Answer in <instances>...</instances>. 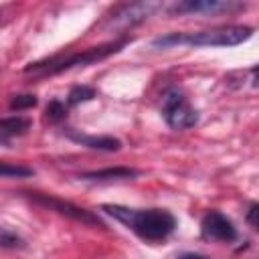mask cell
I'll return each instance as SVG.
<instances>
[{
	"label": "cell",
	"instance_id": "cell-1",
	"mask_svg": "<svg viewBox=\"0 0 259 259\" xmlns=\"http://www.w3.org/2000/svg\"><path fill=\"white\" fill-rule=\"evenodd\" d=\"M101 210L119 221L121 225H125L140 239L152 243L164 241L176 229L174 214L164 208H130L121 204H103Z\"/></svg>",
	"mask_w": 259,
	"mask_h": 259
},
{
	"label": "cell",
	"instance_id": "cell-2",
	"mask_svg": "<svg viewBox=\"0 0 259 259\" xmlns=\"http://www.w3.org/2000/svg\"><path fill=\"white\" fill-rule=\"evenodd\" d=\"M253 28L245 24H231L219 26L210 30L198 32H170L152 40L156 49H170V47H235L251 38Z\"/></svg>",
	"mask_w": 259,
	"mask_h": 259
},
{
	"label": "cell",
	"instance_id": "cell-3",
	"mask_svg": "<svg viewBox=\"0 0 259 259\" xmlns=\"http://www.w3.org/2000/svg\"><path fill=\"white\" fill-rule=\"evenodd\" d=\"M127 42H130V38L123 36V38H117V40L103 42L99 47H89V49H85L81 53H75V55H69V57H51V59H45V61H36V63L26 65L24 73L26 75H38V77H49V75L69 71L73 67L93 65L97 61H103V59L119 53Z\"/></svg>",
	"mask_w": 259,
	"mask_h": 259
},
{
	"label": "cell",
	"instance_id": "cell-4",
	"mask_svg": "<svg viewBox=\"0 0 259 259\" xmlns=\"http://www.w3.org/2000/svg\"><path fill=\"white\" fill-rule=\"evenodd\" d=\"M24 196H26L30 202H34V204H38V206H42V208H49V210H53V212H57V214H61V217H67V219L77 221V223L87 225V227L105 229L103 221H101L97 214H93L91 210H87V208H83V206H77V204H73V202H69V200H63V198H57V196L45 194V192H24Z\"/></svg>",
	"mask_w": 259,
	"mask_h": 259
},
{
	"label": "cell",
	"instance_id": "cell-5",
	"mask_svg": "<svg viewBox=\"0 0 259 259\" xmlns=\"http://www.w3.org/2000/svg\"><path fill=\"white\" fill-rule=\"evenodd\" d=\"M162 113L172 130H188L196 125L198 113L178 89H168L162 99Z\"/></svg>",
	"mask_w": 259,
	"mask_h": 259
},
{
	"label": "cell",
	"instance_id": "cell-6",
	"mask_svg": "<svg viewBox=\"0 0 259 259\" xmlns=\"http://www.w3.org/2000/svg\"><path fill=\"white\" fill-rule=\"evenodd\" d=\"M160 8L158 2H132V4H119L109 14L107 26L113 30H127L140 22H144L148 16H152Z\"/></svg>",
	"mask_w": 259,
	"mask_h": 259
},
{
	"label": "cell",
	"instance_id": "cell-7",
	"mask_svg": "<svg viewBox=\"0 0 259 259\" xmlns=\"http://www.w3.org/2000/svg\"><path fill=\"white\" fill-rule=\"evenodd\" d=\"M245 8L241 2L233 0H184L170 8V14H221V12H235Z\"/></svg>",
	"mask_w": 259,
	"mask_h": 259
},
{
	"label": "cell",
	"instance_id": "cell-8",
	"mask_svg": "<svg viewBox=\"0 0 259 259\" xmlns=\"http://www.w3.org/2000/svg\"><path fill=\"white\" fill-rule=\"evenodd\" d=\"M200 233L204 239L210 241H223V243H231L237 239V229L231 223V219H227L223 212L219 210H210L202 217L200 221Z\"/></svg>",
	"mask_w": 259,
	"mask_h": 259
},
{
	"label": "cell",
	"instance_id": "cell-9",
	"mask_svg": "<svg viewBox=\"0 0 259 259\" xmlns=\"http://www.w3.org/2000/svg\"><path fill=\"white\" fill-rule=\"evenodd\" d=\"M140 172L136 168H127V166H113V168H101V170H91V172H83L79 174L81 180L85 182H113V180H132L138 178Z\"/></svg>",
	"mask_w": 259,
	"mask_h": 259
},
{
	"label": "cell",
	"instance_id": "cell-10",
	"mask_svg": "<svg viewBox=\"0 0 259 259\" xmlns=\"http://www.w3.org/2000/svg\"><path fill=\"white\" fill-rule=\"evenodd\" d=\"M67 136L73 142H77L89 150H97V152H117L121 148V142L111 136H87V134H77V132H69Z\"/></svg>",
	"mask_w": 259,
	"mask_h": 259
},
{
	"label": "cell",
	"instance_id": "cell-11",
	"mask_svg": "<svg viewBox=\"0 0 259 259\" xmlns=\"http://www.w3.org/2000/svg\"><path fill=\"white\" fill-rule=\"evenodd\" d=\"M30 127V119L24 115H12L0 119V140H10L16 136L26 134Z\"/></svg>",
	"mask_w": 259,
	"mask_h": 259
},
{
	"label": "cell",
	"instance_id": "cell-12",
	"mask_svg": "<svg viewBox=\"0 0 259 259\" xmlns=\"http://www.w3.org/2000/svg\"><path fill=\"white\" fill-rule=\"evenodd\" d=\"M34 170L22 164H12V162H0V178H28L32 176Z\"/></svg>",
	"mask_w": 259,
	"mask_h": 259
},
{
	"label": "cell",
	"instance_id": "cell-13",
	"mask_svg": "<svg viewBox=\"0 0 259 259\" xmlns=\"http://www.w3.org/2000/svg\"><path fill=\"white\" fill-rule=\"evenodd\" d=\"M95 97V89L89 85H75L67 95V105H79L85 101H91Z\"/></svg>",
	"mask_w": 259,
	"mask_h": 259
},
{
	"label": "cell",
	"instance_id": "cell-14",
	"mask_svg": "<svg viewBox=\"0 0 259 259\" xmlns=\"http://www.w3.org/2000/svg\"><path fill=\"white\" fill-rule=\"evenodd\" d=\"M0 247L2 249H20V247H24V241L16 233L8 231L6 227H0Z\"/></svg>",
	"mask_w": 259,
	"mask_h": 259
},
{
	"label": "cell",
	"instance_id": "cell-15",
	"mask_svg": "<svg viewBox=\"0 0 259 259\" xmlns=\"http://www.w3.org/2000/svg\"><path fill=\"white\" fill-rule=\"evenodd\" d=\"M47 119L49 121H61V119H65V115H67V105L63 103V101H59V99H53L49 105H47Z\"/></svg>",
	"mask_w": 259,
	"mask_h": 259
},
{
	"label": "cell",
	"instance_id": "cell-16",
	"mask_svg": "<svg viewBox=\"0 0 259 259\" xmlns=\"http://www.w3.org/2000/svg\"><path fill=\"white\" fill-rule=\"evenodd\" d=\"M36 105V97L34 95H14L12 101H10V109H16V111H22V109H30Z\"/></svg>",
	"mask_w": 259,
	"mask_h": 259
},
{
	"label": "cell",
	"instance_id": "cell-17",
	"mask_svg": "<svg viewBox=\"0 0 259 259\" xmlns=\"http://www.w3.org/2000/svg\"><path fill=\"white\" fill-rule=\"evenodd\" d=\"M257 212H259V204L253 202L249 206V210H247V223H249L251 229H257Z\"/></svg>",
	"mask_w": 259,
	"mask_h": 259
},
{
	"label": "cell",
	"instance_id": "cell-18",
	"mask_svg": "<svg viewBox=\"0 0 259 259\" xmlns=\"http://www.w3.org/2000/svg\"><path fill=\"white\" fill-rule=\"evenodd\" d=\"M176 259H210V257L200 255V253H182V255H178Z\"/></svg>",
	"mask_w": 259,
	"mask_h": 259
}]
</instances>
